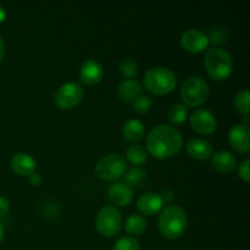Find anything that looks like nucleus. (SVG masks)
Here are the masks:
<instances>
[{"instance_id": "nucleus-1", "label": "nucleus", "mask_w": 250, "mask_h": 250, "mask_svg": "<svg viewBox=\"0 0 250 250\" xmlns=\"http://www.w3.org/2000/svg\"><path fill=\"white\" fill-rule=\"evenodd\" d=\"M183 146V137L178 129L168 125H159L146 138V150L156 159L175 156Z\"/></svg>"}, {"instance_id": "nucleus-2", "label": "nucleus", "mask_w": 250, "mask_h": 250, "mask_svg": "<svg viewBox=\"0 0 250 250\" xmlns=\"http://www.w3.org/2000/svg\"><path fill=\"white\" fill-rule=\"evenodd\" d=\"M187 224L186 211L178 205H167L159 215V231L167 239H177L182 237L187 229Z\"/></svg>"}, {"instance_id": "nucleus-3", "label": "nucleus", "mask_w": 250, "mask_h": 250, "mask_svg": "<svg viewBox=\"0 0 250 250\" xmlns=\"http://www.w3.org/2000/svg\"><path fill=\"white\" fill-rule=\"evenodd\" d=\"M204 65L208 75L216 81L226 80L233 71L232 56L225 49L217 48V46L207 51L204 58Z\"/></svg>"}, {"instance_id": "nucleus-4", "label": "nucleus", "mask_w": 250, "mask_h": 250, "mask_svg": "<svg viewBox=\"0 0 250 250\" xmlns=\"http://www.w3.org/2000/svg\"><path fill=\"white\" fill-rule=\"evenodd\" d=\"M177 77L166 67H154L144 76V87L154 95H166L175 90Z\"/></svg>"}, {"instance_id": "nucleus-5", "label": "nucleus", "mask_w": 250, "mask_h": 250, "mask_svg": "<svg viewBox=\"0 0 250 250\" xmlns=\"http://www.w3.org/2000/svg\"><path fill=\"white\" fill-rule=\"evenodd\" d=\"M210 94L209 84L199 76L186 78L181 87V98L187 107H199L208 100Z\"/></svg>"}, {"instance_id": "nucleus-6", "label": "nucleus", "mask_w": 250, "mask_h": 250, "mask_svg": "<svg viewBox=\"0 0 250 250\" xmlns=\"http://www.w3.org/2000/svg\"><path fill=\"white\" fill-rule=\"evenodd\" d=\"M127 171V160L121 154L112 153L103 156L95 165L98 177L106 182H116Z\"/></svg>"}, {"instance_id": "nucleus-7", "label": "nucleus", "mask_w": 250, "mask_h": 250, "mask_svg": "<svg viewBox=\"0 0 250 250\" xmlns=\"http://www.w3.org/2000/svg\"><path fill=\"white\" fill-rule=\"evenodd\" d=\"M95 227L102 236L116 237L122 229V216L112 205H106L99 210L95 219Z\"/></svg>"}, {"instance_id": "nucleus-8", "label": "nucleus", "mask_w": 250, "mask_h": 250, "mask_svg": "<svg viewBox=\"0 0 250 250\" xmlns=\"http://www.w3.org/2000/svg\"><path fill=\"white\" fill-rule=\"evenodd\" d=\"M83 88L78 83L68 82L61 85L54 95V103L60 110H71L83 99Z\"/></svg>"}, {"instance_id": "nucleus-9", "label": "nucleus", "mask_w": 250, "mask_h": 250, "mask_svg": "<svg viewBox=\"0 0 250 250\" xmlns=\"http://www.w3.org/2000/svg\"><path fill=\"white\" fill-rule=\"evenodd\" d=\"M190 127L194 132L199 134H211L216 131L217 121L215 115L211 111L205 109H198L190 115Z\"/></svg>"}, {"instance_id": "nucleus-10", "label": "nucleus", "mask_w": 250, "mask_h": 250, "mask_svg": "<svg viewBox=\"0 0 250 250\" xmlns=\"http://www.w3.org/2000/svg\"><path fill=\"white\" fill-rule=\"evenodd\" d=\"M209 43L207 34L197 28L187 29L181 37V45L188 53H202L209 46Z\"/></svg>"}, {"instance_id": "nucleus-11", "label": "nucleus", "mask_w": 250, "mask_h": 250, "mask_svg": "<svg viewBox=\"0 0 250 250\" xmlns=\"http://www.w3.org/2000/svg\"><path fill=\"white\" fill-rule=\"evenodd\" d=\"M229 141L232 148L241 154H247L250 150V131L244 125H236L229 133Z\"/></svg>"}, {"instance_id": "nucleus-12", "label": "nucleus", "mask_w": 250, "mask_h": 250, "mask_svg": "<svg viewBox=\"0 0 250 250\" xmlns=\"http://www.w3.org/2000/svg\"><path fill=\"white\" fill-rule=\"evenodd\" d=\"M104 71L102 65L94 59H87L83 61L80 68V78L84 84L95 85L102 81Z\"/></svg>"}, {"instance_id": "nucleus-13", "label": "nucleus", "mask_w": 250, "mask_h": 250, "mask_svg": "<svg viewBox=\"0 0 250 250\" xmlns=\"http://www.w3.org/2000/svg\"><path fill=\"white\" fill-rule=\"evenodd\" d=\"M107 195L109 199L114 203L115 205L119 207H127L132 203L134 197L133 188L127 186L124 182H116L112 183L107 189Z\"/></svg>"}, {"instance_id": "nucleus-14", "label": "nucleus", "mask_w": 250, "mask_h": 250, "mask_svg": "<svg viewBox=\"0 0 250 250\" xmlns=\"http://www.w3.org/2000/svg\"><path fill=\"white\" fill-rule=\"evenodd\" d=\"M164 202L158 193H146L137 200V209L142 215L153 216L163 210Z\"/></svg>"}, {"instance_id": "nucleus-15", "label": "nucleus", "mask_w": 250, "mask_h": 250, "mask_svg": "<svg viewBox=\"0 0 250 250\" xmlns=\"http://www.w3.org/2000/svg\"><path fill=\"white\" fill-rule=\"evenodd\" d=\"M186 149H187V153L189 154L190 158L203 161L211 158L212 153H214V148H212L211 143L202 138L189 139Z\"/></svg>"}, {"instance_id": "nucleus-16", "label": "nucleus", "mask_w": 250, "mask_h": 250, "mask_svg": "<svg viewBox=\"0 0 250 250\" xmlns=\"http://www.w3.org/2000/svg\"><path fill=\"white\" fill-rule=\"evenodd\" d=\"M37 163L29 154L19 153L11 159V168L19 176H31L36 172Z\"/></svg>"}, {"instance_id": "nucleus-17", "label": "nucleus", "mask_w": 250, "mask_h": 250, "mask_svg": "<svg viewBox=\"0 0 250 250\" xmlns=\"http://www.w3.org/2000/svg\"><path fill=\"white\" fill-rule=\"evenodd\" d=\"M211 166L220 173H231L237 167V159L229 151L221 150L211 156Z\"/></svg>"}, {"instance_id": "nucleus-18", "label": "nucleus", "mask_w": 250, "mask_h": 250, "mask_svg": "<svg viewBox=\"0 0 250 250\" xmlns=\"http://www.w3.org/2000/svg\"><path fill=\"white\" fill-rule=\"evenodd\" d=\"M116 93L124 102H133L142 94V84L137 80H125L119 84Z\"/></svg>"}, {"instance_id": "nucleus-19", "label": "nucleus", "mask_w": 250, "mask_h": 250, "mask_svg": "<svg viewBox=\"0 0 250 250\" xmlns=\"http://www.w3.org/2000/svg\"><path fill=\"white\" fill-rule=\"evenodd\" d=\"M144 125L143 122L137 119H131L125 122L122 127V134L125 138L129 142H138L143 138L144 136Z\"/></svg>"}, {"instance_id": "nucleus-20", "label": "nucleus", "mask_w": 250, "mask_h": 250, "mask_svg": "<svg viewBox=\"0 0 250 250\" xmlns=\"http://www.w3.org/2000/svg\"><path fill=\"white\" fill-rule=\"evenodd\" d=\"M146 178L148 176H146V170L141 167H132L124 175V183H126L131 188L142 187L146 182Z\"/></svg>"}, {"instance_id": "nucleus-21", "label": "nucleus", "mask_w": 250, "mask_h": 250, "mask_svg": "<svg viewBox=\"0 0 250 250\" xmlns=\"http://www.w3.org/2000/svg\"><path fill=\"white\" fill-rule=\"evenodd\" d=\"M146 229V221L142 215H131L125 222V229L127 233L133 236H141Z\"/></svg>"}, {"instance_id": "nucleus-22", "label": "nucleus", "mask_w": 250, "mask_h": 250, "mask_svg": "<svg viewBox=\"0 0 250 250\" xmlns=\"http://www.w3.org/2000/svg\"><path fill=\"white\" fill-rule=\"evenodd\" d=\"M148 150L142 146H132L126 151L127 160L133 165H143L148 160Z\"/></svg>"}, {"instance_id": "nucleus-23", "label": "nucleus", "mask_w": 250, "mask_h": 250, "mask_svg": "<svg viewBox=\"0 0 250 250\" xmlns=\"http://www.w3.org/2000/svg\"><path fill=\"white\" fill-rule=\"evenodd\" d=\"M188 107L183 104H176L168 110V121L173 125H181L187 120Z\"/></svg>"}, {"instance_id": "nucleus-24", "label": "nucleus", "mask_w": 250, "mask_h": 250, "mask_svg": "<svg viewBox=\"0 0 250 250\" xmlns=\"http://www.w3.org/2000/svg\"><path fill=\"white\" fill-rule=\"evenodd\" d=\"M234 107L238 112L243 115H249L250 112V93L249 90H239L234 97Z\"/></svg>"}, {"instance_id": "nucleus-25", "label": "nucleus", "mask_w": 250, "mask_h": 250, "mask_svg": "<svg viewBox=\"0 0 250 250\" xmlns=\"http://www.w3.org/2000/svg\"><path fill=\"white\" fill-rule=\"evenodd\" d=\"M120 72L125 76L128 80H134V77H137L138 75V65H137L136 61L131 58H126L124 60H121L120 62Z\"/></svg>"}, {"instance_id": "nucleus-26", "label": "nucleus", "mask_w": 250, "mask_h": 250, "mask_svg": "<svg viewBox=\"0 0 250 250\" xmlns=\"http://www.w3.org/2000/svg\"><path fill=\"white\" fill-rule=\"evenodd\" d=\"M132 107L138 114H146L153 107V99L149 95L141 94L132 102Z\"/></svg>"}, {"instance_id": "nucleus-27", "label": "nucleus", "mask_w": 250, "mask_h": 250, "mask_svg": "<svg viewBox=\"0 0 250 250\" xmlns=\"http://www.w3.org/2000/svg\"><path fill=\"white\" fill-rule=\"evenodd\" d=\"M112 250H141L139 242L133 237H122L115 243L114 249Z\"/></svg>"}, {"instance_id": "nucleus-28", "label": "nucleus", "mask_w": 250, "mask_h": 250, "mask_svg": "<svg viewBox=\"0 0 250 250\" xmlns=\"http://www.w3.org/2000/svg\"><path fill=\"white\" fill-rule=\"evenodd\" d=\"M209 38V42L214 44H221L226 41L227 38V32L226 29L222 28V27H217V28L212 29L210 36L208 37Z\"/></svg>"}, {"instance_id": "nucleus-29", "label": "nucleus", "mask_w": 250, "mask_h": 250, "mask_svg": "<svg viewBox=\"0 0 250 250\" xmlns=\"http://www.w3.org/2000/svg\"><path fill=\"white\" fill-rule=\"evenodd\" d=\"M249 165H250V161L249 159H246L243 163L241 164L238 168V176L241 180H243L244 182L248 183L250 181V172H249Z\"/></svg>"}, {"instance_id": "nucleus-30", "label": "nucleus", "mask_w": 250, "mask_h": 250, "mask_svg": "<svg viewBox=\"0 0 250 250\" xmlns=\"http://www.w3.org/2000/svg\"><path fill=\"white\" fill-rule=\"evenodd\" d=\"M10 211V204L7 199L4 197H0V219H4Z\"/></svg>"}, {"instance_id": "nucleus-31", "label": "nucleus", "mask_w": 250, "mask_h": 250, "mask_svg": "<svg viewBox=\"0 0 250 250\" xmlns=\"http://www.w3.org/2000/svg\"><path fill=\"white\" fill-rule=\"evenodd\" d=\"M42 182H43V178H42V176L39 175V173L34 172L29 176V183H31V186H33V187H38Z\"/></svg>"}, {"instance_id": "nucleus-32", "label": "nucleus", "mask_w": 250, "mask_h": 250, "mask_svg": "<svg viewBox=\"0 0 250 250\" xmlns=\"http://www.w3.org/2000/svg\"><path fill=\"white\" fill-rule=\"evenodd\" d=\"M161 199H163V202H171V200L173 199V193L171 192V190H164L163 193H161Z\"/></svg>"}, {"instance_id": "nucleus-33", "label": "nucleus", "mask_w": 250, "mask_h": 250, "mask_svg": "<svg viewBox=\"0 0 250 250\" xmlns=\"http://www.w3.org/2000/svg\"><path fill=\"white\" fill-rule=\"evenodd\" d=\"M4 56H5V44H4V41H2V38L0 37V62L2 61Z\"/></svg>"}, {"instance_id": "nucleus-34", "label": "nucleus", "mask_w": 250, "mask_h": 250, "mask_svg": "<svg viewBox=\"0 0 250 250\" xmlns=\"http://www.w3.org/2000/svg\"><path fill=\"white\" fill-rule=\"evenodd\" d=\"M5 19H6V11H5L4 7L0 6V24L5 21Z\"/></svg>"}, {"instance_id": "nucleus-35", "label": "nucleus", "mask_w": 250, "mask_h": 250, "mask_svg": "<svg viewBox=\"0 0 250 250\" xmlns=\"http://www.w3.org/2000/svg\"><path fill=\"white\" fill-rule=\"evenodd\" d=\"M4 236H5V229H4V226H2V224L0 222V243H1L2 239H4Z\"/></svg>"}]
</instances>
